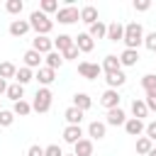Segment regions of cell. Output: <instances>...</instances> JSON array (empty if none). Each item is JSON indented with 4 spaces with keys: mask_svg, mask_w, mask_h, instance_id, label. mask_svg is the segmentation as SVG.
Instances as JSON below:
<instances>
[{
    "mask_svg": "<svg viewBox=\"0 0 156 156\" xmlns=\"http://www.w3.org/2000/svg\"><path fill=\"white\" fill-rule=\"evenodd\" d=\"M122 41L127 44V49H139L141 44H144V29H141V24L139 22H129V24H124V37H122Z\"/></svg>",
    "mask_w": 156,
    "mask_h": 156,
    "instance_id": "obj_1",
    "label": "cell"
},
{
    "mask_svg": "<svg viewBox=\"0 0 156 156\" xmlns=\"http://www.w3.org/2000/svg\"><path fill=\"white\" fill-rule=\"evenodd\" d=\"M29 27H32L39 37H46V34L54 29V20H49V15H44V12H39V10H34V12L29 15Z\"/></svg>",
    "mask_w": 156,
    "mask_h": 156,
    "instance_id": "obj_2",
    "label": "cell"
},
{
    "mask_svg": "<svg viewBox=\"0 0 156 156\" xmlns=\"http://www.w3.org/2000/svg\"><path fill=\"white\" fill-rule=\"evenodd\" d=\"M51 100H54L51 90L49 88H39L37 95H34V100H32V110L34 112H49L51 110Z\"/></svg>",
    "mask_w": 156,
    "mask_h": 156,
    "instance_id": "obj_3",
    "label": "cell"
},
{
    "mask_svg": "<svg viewBox=\"0 0 156 156\" xmlns=\"http://www.w3.org/2000/svg\"><path fill=\"white\" fill-rule=\"evenodd\" d=\"M56 20H58L61 24H73V22H78V20H80V10H78V7H73V5H71V7H68V5H66V7H58Z\"/></svg>",
    "mask_w": 156,
    "mask_h": 156,
    "instance_id": "obj_4",
    "label": "cell"
},
{
    "mask_svg": "<svg viewBox=\"0 0 156 156\" xmlns=\"http://www.w3.org/2000/svg\"><path fill=\"white\" fill-rule=\"evenodd\" d=\"M78 73H80L85 80H95V78L102 73V68H100V63H93V61H80V63H78Z\"/></svg>",
    "mask_w": 156,
    "mask_h": 156,
    "instance_id": "obj_5",
    "label": "cell"
},
{
    "mask_svg": "<svg viewBox=\"0 0 156 156\" xmlns=\"http://www.w3.org/2000/svg\"><path fill=\"white\" fill-rule=\"evenodd\" d=\"M32 49L39 51L41 56H46L49 51H54V39H49V37H39V34H37V37L32 39Z\"/></svg>",
    "mask_w": 156,
    "mask_h": 156,
    "instance_id": "obj_6",
    "label": "cell"
},
{
    "mask_svg": "<svg viewBox=\"0 0 156 156\" xmlns=\"http://www.w3.org/2000/svg\"><path fill=\"white\" fill-rule=\"evenodd\" d=\"M119 93L117 90H112V88H107L102 95H100V105L102 107H107V110H115V107H119Z\"/></svg>",
    "mask_w": 156,
    "mask_h": 156,
    "instance_id": "obj_7",
    "label": "cell"
},
{
    "mask_svg": "<svg viewBox=\"0 0 156 156\" xmlns=\"http://www.w3.org/2000/svg\"><path fill=\"white\" fill-rule=\"evenodd\" d=\"M127 122V115H124V110L122 107H115V110H107V117H105V124H110V127H119V124H124Z\"/></svg>",
    "mask_w": 156,
    "mask_h": 156,
    "instance_id": "obj_8",
    "label": "cell"
},
{
    "mask_svg": "<svg viewBox=\"0 0 156 156\" xmlns=\"http://www.w3.org/2000/svg\"><path fill=\"white\" fill-rule=\"evenodd\" d=\"M73 44H76V49H78V51H83V54H88V51H93V49H95V41L88 37V32H83V34L73 37Z\"/></svg>",
    "mask_w": 156,
    "mask_h": 156,
    "instance_id": "obj_9",
    "label": "cell"
},
{
    "mask_svg": "<svg viewBox=\"0 0 156 156\" xmlns=\"http://www.w3.org/2000/svg\"><path fill=\"white\" fill-rule=\"evenodd\" d=\"M80 139H83L80 124H68V127L63 129V141H66V144H76V141H80Z\"/></svg>",
    "mask_w": 156,
    "mask_h": 156,
    "instance_id": "obj_10",
    "label": "cell"
},
{
    "mask_svg": "<svg viewBox=\"0 0 156 156\" xmlns=\"http://www.w3.org/2000/svg\"><path fill=\"white\" fill-rule=\"evenodd\" d=\"M29 29H32L29 27V20H12L10 22V34L12 37H24Z\"/></svg>",
    "mask_w": 156,
    "mask_h": 156,
    "instance_id": "obj_11",
    "label": "cell"
},
{
    "mask_svg": "<svg viewBox=\"0 0 156 156\" xmlns=\"http://www.w3.org/2000/svg\"><path fill=\"white\" fill-rule=\"evenodd\" d=\"M73 154L76 156H93V139H80V141H76L73 144Z\"/></svg>",
    "mask_w": 156,
    "mask_h": 156,
    "instance_id": "obj_12",
    "label": "cell"
},
{
    "mask_svg": "<svg viewBox=\"0 0 156 156\" xmlns=\"http://www.w3.org/2000/svg\"><path fill=\"white\" fill-rule=\"evenodd\" d=\"M117 58H119V63H122V66H127V68H129V66H136V63H139V51H134V49H124Z\"/></svg>",
    "mask_w": 156,
    "mask_h": 156,
    "instance_id": "obj_13",
    "label": "cell"
},
{
    "mask_svg": "<svg viewBox=\"0 0 156 156\" xmlns=\"http://www.w3.org/2000/svg\"><path fill=\"white\" fill-rule=\"evenodd\" d=\"M100 68H102L105 73H117V71H122V63H119V58H117L115 54H107Z\"/></svg>",
    "mask_w": 156,
    "mask_h": 156,
    "instance_id": "obj_14",
    "label": "cell"
},
{
    "mask_svg": "<svg viewBox=\"0 0 156 156\" xmlns=\"http://www.w3.org/2000/svg\"><path fill=\"white\" fill-rule=\"evenodd\" d=\"M34 78H37V80H39V83H41V85L46 88V85H51V83L56 80V71H51V68L41 66V68L37 71V76H34Z\"/></svg>",
    "mask_w": 156,
    "mask_h": 156,
    "instance_id": "obj_15",
    "label": "cell"
},
{
    "mask_svg": "<svg viewBox=\"0 0 156 156\" xmlns=\"http://www.w3.org/2000/svg\"><path fill=\"white\" fill-rule=\"evenodd\" d=\"M105 80H107V88L117 90V88H122V85L127 83V76H124L122 71H117V73H105Z\"/></svg>",
    "mask_w": 156,
    "mask_h": 156,
    "instance_id": "obj_16",
    "label": "cell"
},
{
    "mask_svg": "<svg viewBox=\"0 0 156 156\" xmlns=\"http://www.w3.org/2000/svg\"><path fill=\"white\" fill-rule=\"evenodd\" d=\"M144 127H146V124H144L141 119H134V117H129V119L124 122V132H127L129 136H139V134L144 132Z\"/></svg>",
    "mask_w": 156,
    "mask_h": 156,
    "instance_id": "obj_17",
    "label": "cell"
},
{
    "mask_svg": "<svg viewBox=\"0 0 156 156\" xmlns=\"http://www.w3.org/2000/svg\"><path fill=\"white\" fill-rule=\"evenodd\" d=\"M122 37H124V24H122V22L107 24V39H110V41H122Z\"/></svg>",
    "mask_w": 156,
    "mask_h": 156,
    "instance_id": "obj_18",
    "label": "cell"
},
{
    "mask_svg": "<svg viewBox=\"0 0 156 156\" xmlns=\"http://www.w3.org/2000/svg\"><path fill=\"white\" fill-rule=\"evenodd\" d=\"M73 107H78L80 112L90 110V107H93V100H90V95H88V93H76V95H73Z\"/></svg>",
    "mask_w": 156,
    "mask_h": 156,
    "instance_id": "obj_19",
    "label": "cell"
},
{
    "mask_svg": "<svg viewBox=\"0 0 156 156\" xmlns=\"http://www.w3.org/2000/svg\"><path fill=\"white\" fill-rule=\"evenodd\" d=\"M105 132H107V124H105V122H98V119H95V122L88 124V136H90V139H102Z\"/></svg>",
    "mask_w": 156,
    "mask_h": 156,
    "instance_id": "obj_20",
    "label": "cell"
},
{
    "mask_svg": "<svg viewBox=\"0 0 156 156\" xmlns=\"http://www.w3.org/2000/svg\"><path fill=\"white\" fill-rule=\"evenodd\" d=\"M80 22H85V24H95V22H98V7H93V5L80 7Z\"/></svg>",
    "mask_w": 156,
    "mask_h": 156,
    "instance_id": "obj_21",
    "label": "cell"
},
{
    "mask_svg": "<svg viewBox=\"0 0 156 156\" xmlns=\"http://www.w3.org/2000/svg\"><path fill=\"white\" fill-rule=\"evenodd\" d=\"M88 37L95 41V39H102V37H107V24L105 22H95V24H90V29H88Z\"/></svg>",
    "mask_w": 156,
    "mask_h": 156,
    "instance_id": "obj_22",
    "label": "cell"
},
{
    "mask_svg": "<svg viewBox=\"0 0 156 156\" xmlns=\"http://www.w3.org/2000/svg\"><path fill=\"white\" fill-rule=\"evenodd\" d=\"M5 95H7L12 102H20V100L24 98V85H20V83H10L7 90H5Z\"/></svg>",
    "mask_w": 156,
    "mask_h": 156,
    "instance_id": "obj_23",
    "label": "cell"
},
{
    "mask_svg": "<svg viewBox=\"0 0 156 156\" xmlns=\"http://www.w3.org/2000/svg\"><path fill=\"white\" fill-rule=\"evenodd\" d=\"M73 46V37H68V34H58L56 39H54V49L58 51V54H63L66 49H71Z\"/></svg>",
    "mask_w": 156,
    "mask_h": 156,
    "instance_id": "obj_24",
    "label": "cell"
},
{
    "mask_svg": "<svg viewBox=\"0 0 156 156\" xmlns=\"http://www.w3.org/2000/svg\"><path fill=\"white\" fill-rule=\"evenodd\" d=\"M39 63H41V54H39V51H34V49L24 51V66H27V68H41Z\"/></svg>",
    "mask_w": 156,
    "mask_h": 156,
    "instance_id": "obj_25",
    "label": "cell"
},
{
    "mask_svg": "<svg viewBox=\"0 0 156 156\" xmlns=\"http://www.w3.org/2000/svg\"><path fill=\"white\" fill-rule=\"evenodd\" d=\"M132 115H134V119H141V122H144V117L149 115L146 102H144V100H134V102H132Z\"/></svg>",
    "mask_w": 156,
    "mask_h": 156,
    "instance_id": "obj_26",
    "label": "cell"
},
{
    "mask_svg": "<svg viewBox=\"0 0 156 156\" xmlns=\"http://www.w3.org/2000/svg\"><path fill=\"white\" fill-rule=\"evenodd\" d=\"M44 58H46V68H51V71H56V68H61V66H63V58H61V54H58V51H49Z\"/></svg>",
    "mask_w": 156,
    "mask_h": 156,
    "instance_id": "obj_27",
    "label": "cell"
},
{
    "mask_svg": "<svg viewBox=\"0 0 156 156\" xmlns=\"http://www.w3.org/2000/svg\"><path fill=\"white\" fill-rule=\"evenodd\" d=\"M32 78H34V73H32V68H27V66L17 68V73H15V83H20V85H27Z\"/></svg>",
    "mask_w": 156,
    "mask_h": 156,
    "instance_id": "obj_28",
    "label": "cell"
},
{
    "mask_svg": "<svg viewBox=\"0 0 156 156\" xmlns=\"http://www.w3.org/2000/svg\"><path fill=\"white\" fill-rule=\"evenodd\" d=\"M63 117H66V122H68V124H80V119H83V112H80L78 107H73V105H71V107L63 112Z\"/></svg>",
    "mask_w": 156,
    "mask_h": 156,
    "instance_id": "obj_29",
    "label": "cell"
},
{
    "mask_svg": "<svg viewBox=\"0 0 156 156\" xmlns=\"http://www.w3.org/2000/svg\"><path fill=\"white\" fill-rule=\"evenodd\" d=\"M15 73H17V66H15V63H10V61H2V63H0V78H2V80L15 78Z\"/></svg>",
    "mask_w": 156,
    "mask_h": 156,
    "instance_id": "obj_30",
    "label": "cell"
},
{
    "mask_svg": "<svg viewBox=\"0 0 156 156\" xmlns=\"http://www.w3.org/2000/svg\"><path fill=\"white\" fill-rule=\"evenodd\" d=\"M12 112H15V117H17V115H20V117H27V115L32 112V102H27V100H20V102H15Z\"/></svg>",
    "mask_w": 156,
    "mask_h": 156,
    "instance_id": "obj_31",
    "label": "cell"
},
{
    "mask_svg": "<svg viewBox=\"0 0 156 156\" xmlns=\"http://www.w3.org/2000/svg\"><path fill=\"white\" fill-rule=\"evenodd\" d=\"M151 149H154V141H151V139H146V136H139V139H136V154H144V156H146Z\"/></svg>",
    "mask_w": 156,
    "mask_h": 156,
    "instance_id": "obj_32",
    "label": "cell"
},
{
    "mask_svg": "<svg viewBox=\"0 0 156 156\" xmlns=\"http://www.w3.org/2000/svg\"><path fill=\"white\" fill-rule=\"evenodd\" d=\"M5 10H7L10 15H20V12L24 10V2H22V0H7V2H5Z\"/></svg>",
    "mask_w": 156,
    "mask_h": 156,
    "instance_id": "obj_33",
    "label": "cell"
},
{
    "mask_svg": "<svg viewBox=\"0 0 156 156\" xmlns=\"http://www.w3.org/2000/svg\"><path fill=\"white\" fill-rule=\"evenodd\" d=\"M39 12H44V15L58 12V2H56V0H41V2H39Z\"/></svg>",
    "mask_w": 156,
    "mask_h": 156,
    "instance_id": "obj_34",
    "label": "cell"
},
{
    "mask_svg": "<svg viewBox=\"0 0 156 156\" xmlns=\"http://www.w3.org/2000/svg\"><path fill=\"white\" fill-rule=\"evenodd\" d=\"M141 88H144V93L156 90V76H154V73H146V76L141 78Z\"/></svg>",
    "mask_w": 156,
    "mask_h": 156,
    "instance_id": "obj_35",
    "label": "cell"
},
{
    "mask_svg": "<svg viewBox=\"0 0 156 156\" xmlns=\"http://www.w3.org/2000/svg\"><path fill=\"white\" fill-rule=\"evenodd\" d=\"M15 122V112L12 110H0V127H10Z\"/></svg>",
    "mask_w": 156,
    "mask_h": 156,
    "instance_id": "obj_36",
    "label": "cell"
},
{
    "mask_svg": "<svg viewBox=\"0 0 156 156\" xmlns=\"http://www.w3.org/2000/svg\"><path fill=\"white\" fill-rule=\"evenodd\" d=\"M78 54H80V51H78V49H76V44H73L71 49H66V51L61 54V58H63V61H73V58H78Z\"/></svg>",
    "mask_w": 156,
    "mask_h": 156,
    "instance_id": "obj_37",
    "label": "cell"
},
{
    "mask_svg": "<svg viewBox=\"0 0 156 156\" xmlns=\"http://www.w3.org/2000/svg\"><path fill=\"white\" fill-rule=\"evenodd\" d=\"M44 156H63V151H61L58 144H49V146L44 149Z\"/></svg>",
    "mask_w": 156,
    "mask_h": 156,
    "instance_id": "obj_38",
    "label": "cell"
},
{
    "mask_svg": "<svg viewBox=\"0 0 156 156\" xmlns=\"http://www.w3.org/2000/svg\"><path fill=\"white\" fill-rule=\"evenodd\" d=\"M144 46H146L149 51H156V32H151V34L144 37Z\"/></svg>",
    "mask_w": 156,
    "mask_h": 156,
    "instance_id": "obj_39",
    "label": "cell"
},
{
    "mask_svg": "<svg viewBox=\"0 0 156 156\" xmlns=\"http://www.w3.org/2000/svg\"><path fill=\"white\" fill-rule=\"evenodd\" d=\"M144 132H146V139L156 141V119H154V122H149V124L144 127Z\"/></svg>",
    "mask_w": 156,
    "mask_h": 156,
    "instance_id": "obj_40",
    "label": "cell"
},
{
    "mask_svg": "<svg viewBox=\"0 0 156 156\" xmlns=\"http://www.w3.org/2000/svg\"><path fill=\"white\" fill-rule=\"evenodd\" d=\"M151 7V0H134V10L136 12H146Z\"/></svg>",
    "mask_w": 156,
    "mask_h": 156,
    "instance_id": "obj_41",
    "label": "cell"
},
{
    "mask_svg": "<svg viewBox=\"0 0 156 156\" xmlns=\"http://www.w3.org/2000/svg\"><path fill=\"white\" fill-rule=\"evenodd\" d=\"M27 156H44V149H41L39 144H32V146L27 149Z\"/></svg>",
    "mask_w": 156,
    "mask_h": 156,
    "instance_id": "obj_42",
    "label": "cell"
},
{
    "mask_svg": "<svg viewBox=\"0 0 156 156\" xmlns=\"http://www.w3.org/2000/svg\"><path fill=\"white\" fill-rule=\"evenodd\" d=\"M144 102H146L149 112H156V98H144Z\"/></svg>",
    "mask_w": 156,
    "mask_h": 156,
    "instance_id": "obj_43",
    "label": "cell"
},
{
    "mask_svg": "<svg viewBox=\"0 0 156 156\" xmlns=\"http://www.w3.org/2000/svg\"><path fill=\"white\" fill-rule=\"evenodd\" d=\"M5 90H7V80H2V78H0V95H2Z\"/></svg>",
    "mask_w": 156,
    "mask_h": 156,
    "instance_id": "obj_44",
    "label": "cell"
},
{
    "mask_svg": "<svg viewBox=\"0 0 156 156\" xmlns=\"http://www.w3.org/2000/svg\"><path fill=\"white\" fill-rule=\"evenodd\" d=\"M146 156H156V149H151V151H149V154H146Z\"/></svg>",
    "mask_w": 156,
    "mask_h": 156,
    "instance_id": "obj_45",
    "label": "cell"
},
{
    "mask_svg": "<svg viewBox=\"0 0 156 156\" xmlns=\"http://www.w3.org/2000/svg\"><path fill=\"white\" fill-rule=\"evenodd\" d=\"M63 156H76V154H63Z\"/></svg>",
    "mask_w": 156,
    "mask_h": 156,
    "instance_id": "obj_46",
    "label": "cell"
}]
</instances>
